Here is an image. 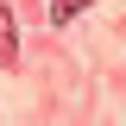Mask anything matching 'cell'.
I'll return each mask as SVG.
<instances>
[{"instance_id": "cell-1", "label": "cell", "mask_w": 126, "mask_h": 126, "mask_svg": "<svg viewBox=\"0 0 126 126\" xmlns=\"http://www.w3.org/2000/svg\"><path fill=\"white\" fill-rule=\"evenodd\" d=\"M13 57H19V25H13V13L0 6V63L13 69Z\"/></svg>"}, {"instance_id": "cell-2", "label": "cell", "mask_w": 126, "mask_h": 126, "mask_svg": "<svg viewBox=\"0 0 126 126\" xmlns=\"http://www.w3.org/2000/svg\"><path fill=\"white\" fill-rule=\"evenodd\" d=\"M82 6H94V0H50V25H69Z\"/></svg>"}]
</instances>
